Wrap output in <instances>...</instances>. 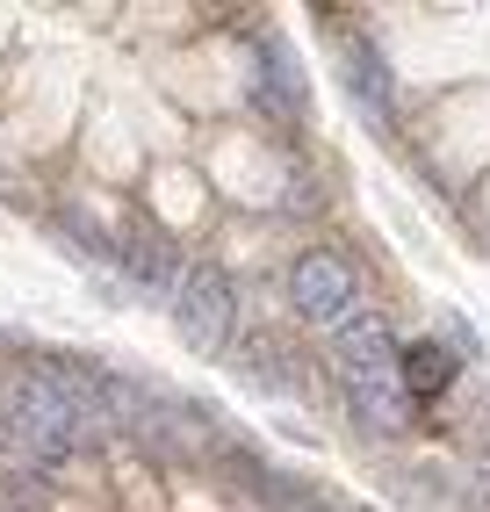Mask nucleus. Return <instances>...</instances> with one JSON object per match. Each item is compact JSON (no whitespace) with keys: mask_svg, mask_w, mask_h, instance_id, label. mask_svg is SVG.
Returning <instances> with one entry per match:
<instances>
[{"mask_svg":"<svg viewBox=\"0 0 490 512\" xmlns=\"http://www.w3.org/2000/svg\"><path fill=\"white\" fill-rule=\"evenodd\" d=\"M332 368H339V390H346V412H354L368 433H404L411 426V397L397 383V339L382 318L354 311L332 332Z\"/></svg>","mask_w":490,"mask_h":512,"instance_id":"obj_1","label":"nucleus"},{"mask_svg":"<svg viewBox=\"0 0 490 512\" xmlns=\"http://www.w3.org/2000/svg\"><path fill=\"white\" fill-rule=\"evenodd\" d=\"M173 325H181V339L195 354H217L231 325H238V289L217 260H195L188 275H181V296H173Z\"/></svg>","mask_w":490,"mask_h":512,"instance_id":"obj_2","label":"nucleus"},{"mask_svg":"<svg viewBox=\"0 0 490 512\" xmlns=\"http://www.w3.org/2000/svg\"><path fill=\"white\" fill-rule=\"evenodd\" d=\"M289 303H296V318L339 332L346 318L361 311V303H354V267H346L339 253H303L289 267Z\"/></svg>","mask_w":490,"mask_h":512,"instance_id":"obj_3","label":"nucleus"},{"mask_svg":"<svg viewBox=\"0 0 490 512\" xmlns=\"http://www.w3.org/2000/svg\"><path fill=\"white\" fill-rule=\"evenodd\" d=\"M116 267H123L145 296H159V303L181 296V275H188V260H181V246H173L166 231H123V238H116Z\"/></svg>","mask_w":490,"mask_h":512,"instance_id":"obj_4","label":"nucleus"},{"mask_svg":"<svg viewBox=\"0 0 490 512\" xmlns=\"http://www.w3.org/2000/svg\"><path fill=\"white\" fill-rule=\"evenodd\" d=\"M253 101L267 116H303V65L289 51V37H260L253 44Z\"/></svg>","mask_w":490,"mask_h":512,"instance_id":"obj_5","label":"nucleus"},{"mask_svg":"<svg viewBox=\"0 0 490 512\" xmlns=\"http://www.w3.org/2000/svg\"><path fill=\"white\" fill-rule=\"evenodd\" d=\"M238 375H245V383H253V390H274V397H303V361L282 347V339H274V332H253V339H238Z\"/></svg>","mask_w":490,"mask_h":512,"instance_id":"obj_6","label":"nucleus"},{"mask_svg":"<svg viewBox=\"0 0 490 512\" xmlns=\"http://www.w3.org/2000/svg\"><path fill=\"white\" fill-rule=\"evenodd\" d=\"M346 94L361 101V116L368 123H390L397 116V87H390V65H382V51L368 37L346 44Z\"/></svg>","mask_w":490,"mask_h":512,"instance_id":"obj_7","label":"nucleus"},{"mask_svg":"<svg viewBox=\"0 0 490 512\" xmlns=\"http://www.w3.org/2000/svg\"><path fill=\"white\" fill-rule=\"evenodd\" d=\"M454 361L440 339H411V347H397V383H404V397H440L447 383H454Z\"/></svg>","mask_w":490,"mask_h":512,"instance_id":"obj_8","label":"nucleus"},{"mask_svg":"<svg viewBox=\"0 0 490 512\" xmlns=\"http://www.w3.org/2000/svg\"><path fill=\"white\" fill-rule=\"evenodd\" d=\"M447 339H454V347H462V354H469V361H476V354H483V339H476V332H469V325H462V318H447Z\"/></svg>","mask_w":490,"mask_h":512,"instance_id":"obj_9","label":"nucleus"}]
</instances>
